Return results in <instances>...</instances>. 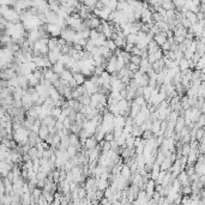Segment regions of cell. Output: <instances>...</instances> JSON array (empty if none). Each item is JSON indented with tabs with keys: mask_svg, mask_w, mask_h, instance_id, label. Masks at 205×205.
I'll return each instance as SVG.
<instances>
[{
	"mask_svg": "<svg viewBox=\"0 0 205 205\" xmlns=\"http://www.w3.org/2000/svg\"><path fill=\"white\" fill-rule=\"evenodd\" d=\"M196 173L200 176V175H205V163L204 162H197V164L194 165Z\"/></svg>",
	"mask_w": 205,
	"mask_h": 205,
	"instance_id": "obj_1",
	"label": "cell"
},
{
	"mask_svg": "<svg viewBox=\"0 0 205 205\" xmlns=\"http://www.w3.org/2000/svg\"><path fill=\"white\" fill-rule=\"evenodd\" d=\"M85 148L88 149H94L96 148V139L95 138H86V142H85Z\"/></svg>",
	"mask_w": 205,
	"mask_h": 205,
	"instance_id": "obj_2",
	"label": "cell"
},
{
	"mask_svg": "<svg viewBox=\"0 0 205 205\" xmlns=\"http://www.w3.org/2000/svg\"><path fill=\"white\" fill-rule=\"evenodd\" d=\"M188 67H189V60H187L186 58L181 59L180 62H179V68H180L181 71H184V70H187Z\"/></svg>",
	"mask_w": 205,
	"mask_h": 205,
	"instance_id": "obj_3",
	"label": "cell"
}]
</instances>
